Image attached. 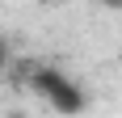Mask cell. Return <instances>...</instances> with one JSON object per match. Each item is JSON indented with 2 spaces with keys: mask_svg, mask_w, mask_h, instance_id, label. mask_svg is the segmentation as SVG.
I'll return each instance as SVG.
<instances>
[{
  "mask_svg": "<svg viewBox=\"0 0 122 118\" xmlns=\"http://www.w3.org/2000/svg\"><path fill=\"white\" fill-rule=\"evenodd\" d=\"M30 89H34L51 110H59V114H80V110L88 106L84 89H80L63 68H55V63H38V68L30 72Z\"/></svg>",
  "mask_w": 122,
  "mask_h": 118,
  "instance_id": "cell-1",
  "label": "cell"
},
{
  "mask_svg": "<svg viewBox=\"0 0 122 118\" xmlns=\"http://www.w3.org/2000/svg\"><path fill=\"white\" fill-rule=\"evenodd\" d=\"M9 68V42H4V38H0V72Z\"/></svg>",
  "mask_w": 122,
  "mask_h": 118,
  "instance_id": "cell-2",
  "label": "cell"
},
{
  "mask_svg": "<svg viewBox=\"0 0 122 118\" xmlns=\"http://www.w3.org/2000/svg\"><path fill=\"white\" fill-rule=\"evenodd\" d=\"M38 4H76V0H38Z\"/></svg>",
  "mask_w": 122,
  "mask_h": 118,
  "instance_id": "cell-3",
  "label": "cell"
}]
</instances>
